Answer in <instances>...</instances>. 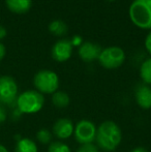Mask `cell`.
Here are the masks:
<instances>
[{"instance_id":"ffe728a7","label":"cell","mask_w":151,"mask_h":152,"mask_svg":"<svg viewBox=\"0 0 151 152\" xmlns=\"http://www.w3.org/2000/svg\"><path fill=\"white\" fill-rule=\"evenodd\" d=\"M145 48L147 52L151 55V31L147 34L145 38Z\"/></svg>"},{"instance_id":"d6986e66","label":"cell","mask_w":151,"mask_h":152,"mask_svg":"<svg viewBox=\"0 0 151 152\" xmlns=\"http://www.w3.org/2000/svg\"><path fill=\"white\" fill-rule=\"evenodd\" d=\"M77 152H99V151H98V147L91 143V144L81 145V147L77 150Z\"/></svg>"},{"instance_id":"cb8c5ba5","label":"cell","mask_w":151,"mask_h":152,"mask_svg":"<svg viewBox=\"0 0 151 152\" xmlns=\"http://www.w3.org/2000/svg\"><path fill=\"white\" fill-rule=\"evenodd\" d=\"M5 120V111H4L3 108L0 107V122Z\"/></svg>"},{"instance_id":"7a4b0ae2","label":"cell","mask_w":151,"mask_h":152,"mask_svg":"<svg viewBox=\"0 0 151 152\" xmlns=\"http://www.w3.org/2000/svg\"><path fill=\"white\" fill-rule=\"evenodd\" d=\"M128 14L133 25L141 29L151 30V0H133Z\"/></svg>"},{"instance_id":"5bb4252c","label":"cell","mask_w":151,"mask_h":152,"mask_svg":"<svg viewBox=\"0 0 151 152\" xmlns=\"http://www.w3.org/2000/svg\"><path fill=\"white\" fill-rule=\"evenodd\" d=\"M71 98H69V94L64 91H56L53 93L52 96V102L56 108L62 109L65 108L69 104Z\"/></svg>"},{"instance_id":"5b68a950","label":"cell","mask_w":151,"mask_h":152,"mask_svg":"<svg viewBox=\"0 0 151 152\" xmlns=\"http://www.w3.org/2000/svg\"><path fill=\"white\" fill-rule=\"evenodd\" d=\"M97 60L103 67L107 69H115L123 64L125 60V53L119 47H108L101 50Z\"/></svg>"},{"instance_id":"603a6c76","label":"cell","mask_w":151,"mask_h":152,"mask_svg":"<svg viewBox=\"0 0 151 152\" xmlns=\"http://www.w3.org/2000/svg\"><path fill=\"white\" fill-rule=\"evenodd\" d=\"M6 34H7V31H6L5 27H3L2 25H0V40L3 39V38L6 36Z\"/></svg>"},{"instance_id":"ac0fdd59","label":"cell","mask_w":151,"mask_h":152,"mask_svg":"<svg viewBox=\"0 0 151 152\" xmlns=\"http://www.w3.org/2000/svg\"><path fill=\"white\" fill-rule=\"evenodd\" d=\"M48 152H71L66 144L61 142H53L49 145Z\"/></svg>"},{"instance_id":"52a82bcc","label":"cell","mask_w":151,"mask_h":152,"mask_svg":"<svg viewBox=\"0 0 151 152\" xmlns=\"http://www.w3.org/2000/svg\"><path fill=\"white\" fill-rule=\"evenodd\" d=\"M74 136L81 145L91 144L96 137V127L94 123L89 120H81L77 123L74 129Z\"/></svg>"},{"instance_id":"277c9868","label":"cell","mask_w":151,"mask_h":152,"mask_svg":"<svg viewBox=\"0 0 151 152\" xmlns=\"http://www.w3.org/2000/svg\"><path fill=\"white\" fill-rule=\"evenodd\" d=\"M33 84L39 93L53 94L59 87L58 75L50 69L39 70L33 78Z\"/></svg>"},{"instance_id":"8992f818","label":"cell","mask_w":151,"mask_h":152,"mask_svg":"<svg viewBox=\"0 0 151 152\" xmlns=\"http://www.w3.org/2000/svg\"><path fill=\"white\" fill-rule=\"evenodd\" d=\"M18 97V85L14 78L9 76L0 77V102L12 104Z\"/></svg>"},{"instance_id":"8fae6325","label":"cell","mask_w":151,"mask_h":152,"mask_svg":"<svg viewBox=\"0 0 151 152\" xmlns=\"http://www.w3.org/2000/svg\"><path fill=\"white\" fill-rule=\"evenodd\" d=\"M136 102L144 110L151 109V87L146 84H141L137 87L135 93Z\"/></svg>"},{"instance_id":"30bf717a","label":"cell","mask_w":151,"mask_h":152,"mask_svg":"<svg viewBox=\"0 0 151 152\" xmlns=\"http://www.w3.org/2000/svg\"><path fill=\"white\" fill-rule=\"evenodd\" d=\"M74 129H75V126H74L73 122L67 118L58 119L53 125V132L57 138L61 139V140L69 139L74 134Z\"/></svg>"},{"instance_id":"d4e9b609","label":"cell","mask_w":151,"mask_h":152,"mask_svg":"<svg viewBox=\"0 0 151 152\" xmlns=\"http://www.w3.org/2000/svg\"><path fill=\"white\" fill-rule=\"evenodd\" d=\"M131 152H148V150L144 147H137V148H133Z\"/></svg>"},{"instance_id":"9c48e42d","label":"cell","mask_w":151,"mask_h":152,"mask_svg":"<svg viewBox=\"0 0 151 152\" xmlns=\"http://www.w3.org/2000/svg\"><path fill=\"white\" fill-rule=\"evenodd\" d=\"M101 52V48L97 44L91 42H83L79 47V56L85 62H92L98 59Z\"/></svg>"},{"instance_id":"6da1fadb","label":"cell","mask_w":151,"mask_h":152,"mask_svg":"<svg viewBox=\"0 0 151 152\" xmlns=\"http://www.w3.org/2000/svg\"><path fill=\"white\" fill-rule=\"evenodd\" d=\"M122 134L118 125L113 121H105L96 129L95 141L104 151L112 152L120 145Z\"/></svg>"},{"instance_id":"44dd1931","label":"cell","mask_w":151,"mask_h":152,"mask_svg":"<svg viewBox=\"0 0 151 152\" xmlns=\"http://www.w3.org/2000/svg\"><path fill=\"white\" fill-rule=\"evenodd\" d=\"M6 54V49H5V46H4L2 42H0V60L4 58Z\"/></svg>"},{"instance_id":"ba28073f","label":"cell","mask_w":151,"mask_h":152,"mask_svg":"<svg viewBox=\"0 0 151 152\" xmlns=\"http://www.w3.org/2000/svg\"><path fill=\"white\" fill-rule=\"evenodd\" d=\"M73 45L69 39H59L52 47L51 54L54 60L58 62H65L71 57Z\"/></svg>"},{"instance_id":"9a60e30c","label":"cell","mask_w":151,"mask_h":152,"mask_svg":"<svg viewBox=\"0 0 151 152\" xmlns=\"http://www.w3.org/2000/svg\"><path fill=\"white\" fill-rule=\"evenodd\" d=\"M49 31L57 36H63L67 32V26L63 21L54 20L49 24Z\"/></svg>"},{"instance_id":"4316f807","label":"cell","mask_w":151,"mask_h":152,"mask_svg":"<svg viewBox=\"0 0 151 152\" xmlns=\"http://www.w3.org/2000/svg\"><path fill=\"white\" fill-rule=\"evenodd\" d=\"M109 1H115V0H109Z\"/></svg>"},{"instance_id":"7402d4cb","label":"cell","mask_w":151,"mask_h":152,"mask_svg":"<svg viewBox=\"0 0 151 152\" xmlns=\"http://www.w3.org/2000/svg\"><path fill=\"white\" fill-rule=\"evenodd\" d=\"M71 45H73V47H75V46H81V37L80 36H75V37L73 38V39H71Z\"/></svg>"},{"instance_id":"e0dca14e","label":"cell","mask_w":151,"mask_h":152,"mask_svg":"<svg viewBox=\"0 0 151 152\" xmlns=\"http://www.w3.org/2000/svg\"><path fill=\"white\" fill-rule=\"evenodd\" d=\"M36 138L37 141L40 143V144H51L52 143V132L48 129H42L38 130L36 134Z\"/></svg>"},{"instance_id":"3957f363","label":"cell","mask_w":151,"mask_h":152,"mask_svg":"<svg viewBox=\"0 0 151 152\" xmlns=\"http://www.w3.org/2000/svg\"><path fill=\"white\" fill-rule=\"evenodd\" d=\"M44 104V98L42 93L36 90H27L17 97L16 104L18 110L24 114H34L39 112Z\"/></svg>"},{"instance_id":"7c38bea8","label":"cell","mask_w":151,"mask_h":152,"mask_svg":"<svg viewBox=\"0 0 151 152\" xmlns=\"http://www.w3.org/2000/svg\"><path fill=\"white\" fill-rule=\"evenodd\" d=\"M5 4L15 14H25L31 8L32 0H5Z\"/></svg>"},{"instance_id":"2e32d148","label":"cell","mask_w":151,"mask_h":152,"mask_svg":"<svg viewBox=\"0 0 151 152\" xmlns=\"http://www.w3.org/2000/svg\"><path fill=\"white\" fill-rule=\"evenodd\" d=\"M140 77L146 85H151V57L141 64Z\"/></svg>"},{"instance_id":"484cf974","label":"cell","mask_w":151,"mask_h":152,"mask_svg":"<svg viewBox=\"0 0 151 152\" xmlns=\"http://www.w3.org/2000/svg\"><path fill=\"white\" fill-rule=\"evenodd\" d=\"M0 152H8V151H7V149L3 146V145L0 144Z\"/></svg>"},{"instance_id":"4fadbf2b","label":"cell","mask_w":151,"mask_h":152,"mask_svg":"<svg viewBox=\"0 0 151 152\" xmlns=\"http://www.w3.org/2000/svg\"><path fill=\"white\" fill-rule=\"evenodd\" d=\"M15 152H38L37 146L30 139H21L18 141L15 148Z\"/></svg>"}]
</instances>
